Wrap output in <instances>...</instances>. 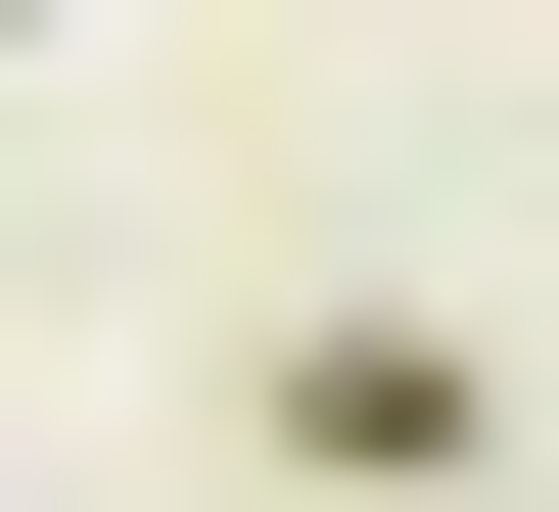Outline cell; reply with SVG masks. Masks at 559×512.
<instances>
[{"label":"cell","mask_w":559,"mask_h":512,"mask_svg":"<svg viewBox=\"0 0 559 512\" xmlns=\"http://www.w3.org/2000/svg\"><path fill=\"white\" fill-rule=\"evenodd\" d=\"M234 466H326V512H513V373H466V326H280Z\"/></svg>","instance_id":"6da1fadb"},{"label":"cell","mask_w":559,"mask_h":512,"mask_svg":"<svg viewBox=\"0 0 559 512\" xmlns=\"http://www.w3.org/2000/svg\"><path fill=\"white\" fill-rule=\"evenodd\" d=\"M0 47H47V0H0Z\"/></svg>","instance_id":"7a4b0ae2"}]
</instances>
